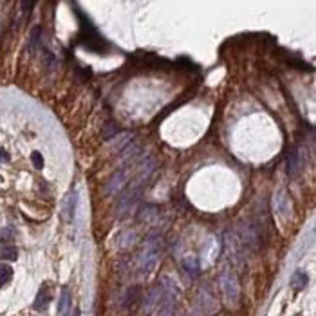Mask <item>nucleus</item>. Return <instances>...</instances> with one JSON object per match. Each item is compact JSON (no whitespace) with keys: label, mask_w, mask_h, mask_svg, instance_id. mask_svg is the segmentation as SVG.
Masks as SVG:
<instances>
[{"label":"nucleus","mask_w":316,"mask_h":316,"mask_svg":"<svg viewBox=\"0 0 316 316\" xmlns=\"http://www.w3.org/2000/svg\"><path fill=\"white\" fill-rule=\"evenodd\" d=\"M76 14H78V20H80V24H81V33H80V43L81 45H83L85 49H89V51L99 52V54H103V52L109 51V47H110L109 42H107V40H105L98 31H96V27L92 25V22L87 18L85 14L81 13V9L76 7Z\"/></svg>","instance_id":"f257e3e1"},{"label":"nucleus","mask_w":316,"mask_h":316,"mask_svg":"<svg viewBox=\"0 0 316 316\" xmlns=\"http://www.w3.org/2000/svg\"><path fill=\"white\" fill-rule=\"evenodd\" d=\"M159 257H161V237L159 235L146 237L145 244H143L141 251H139V257H137V271L143 277H148L156 269L157 262H159Z\"/></svg>","instance_id":"f03ea898"},{"label":"nucleus","mask_w":316,"mask_h":316,"mask_svg":"<svg viewBox=\"0 0 316 316\" xmlns=\"http://www.w3.org/2000/svg\"><path fill=\"white\" fill-rule=\"evenodd\" d=\"M136 172H137V165H132V163H130L128 166H125V168L118 170L116 174H112V177L107 181L105 192H107L109 195H114V194H118V192H123V190L127 188V184L130 183L132 175H136Z\"/></svg>","instance_id":"7ed1b4c3"},{"label":"nucleus","mask_w":316,"mask_h":316,"mask_svg":"<svg viewBox=\"0 0 316 316\" xmlns=\"http://www.w3.org/2000/svg\"><path fill=\"white\" fill-rule=\"evenodd\" d=\"M221 289L222 295H224V300H226L230 306H235L237 300H239V295H241V288H239V279L237 275L231 271V269H224L221 273Z\"/></svg>","instance_id":"20e7f679"},{"label":"nucleus","mask_w":316,"mask_h":316,"mask_svg":"<svg viewBox=\"0 0 316 316\" xmlns=\"http://www.w3.org/2000/svg\"><path fill=\"white\" fill-rule=\"evenodd\" d=\"M76 203H78V194H76L74 190H71V192L65 195V199H63V204H61V217H63L65 222H71L72 219H74Z\"/></svg>","instance_id":"39448f33"},{"label":"nucleus","mask_w":316,"mask_h":316,"mask_svg":"<svg viewBox=\"0 0 316 316\" xmlns=\"http://www.w3.org/2000/svg\"><path fill=\"white\" fill-rule=\"evenodd\" d=\"M300 168H302V156H300V148L295 146L288 154V174L291 177H297L300 174Z\"/></svg>","instance_id":"423d86ee"},{"label":"nucleus","mask_w":316,"mask_h":316,"mask_svg":"<svg viewBox=\"0 0 316 316\" xmlns=\"http://www.w3.org/2000/svg\"><path fill=\"white\" fill-rule=\"evenodd\" d=\"M51 288H49V284H43L42 288L38 289V295L36 298H34L33 302V309L34 311H45L49 306V302H51Z\"/></svg>","instance_id":"0eeeda50"},{"label":"nucleus","mask_w":316,"mask_h":316,"mask_svg":"<svg viewBox=\"0 0 316 316\" xmlns=\"http://www.w3.org/2000/svg\"><path fill=\"white\" fill-rule=\"evenodd\" d=\"M16 259H18L16 246L11 244V241L2 239V242H0V260H16Z\"/></svg>","instance_id":"6e6552de"},{"label":"nucleus","mask_w":316,"mask_h":316,"mask_svg":"<svg viewBox=\"0 0 316 316\" xmlns=\"http://www.w3.org/2000/svg\"><path fill=\"white\" fill-rule=\"evenodd\" d=\"M69 309H71V291L67 288H63L60 295V302H58V315L67 316Z\"/></svg>","instance_id":"1a4fd4ad"},{"label":"nucleus","mask_w":316,"mask_h":316,"mask_svg":"<svg viewBox=\"0 0 316 316\" xmlns=\"http://www.w3.org/2000/svg\"><path fill=\"white\" fill-rule=\"evenodd\" d=\"M118 134L119 136H114L112 139H110L114 150H121L123 146H127L128 143H130V139L134 137L132 132H118Z\"/></svg>","instance_id":"9d476101"},{"label":"nucleus","mask_w":316,"mask_h":316,"mask_svg":"<svg viewBox=\"0 0 316 316\" xmlns=\"http://www.w3.org/2000/svg\"><path fill=\"white\" fill-rule=\"evenodd\" d=\"M183 268H184V271H186V273L192 277V279H197L199 273H201V268H199V262H197V259H195V257H188V259L184 260Z\"/></svg>","instance_id":"9b49d317"},{"label":"nucleus","mask_w":316,"mask_h":316,"mask_svg":"<svg viewBox=\"0 0 316 316\" xmlns=\"http://www.w3.org/2000/svg\"><path fill=\"white\" fill-rule=\"evenodd\" d=\"M275 208H277V212L282 213V215H288L289 213V199L286 192H280V194L275 197Z\"/></svg>","instance_id":"f8f14e48"},{"label":"nucleus","mask_w":316,"mask_h":316,"mask_svg":"<svg viewBox=\"0 0 316 316\" xmlns=\"http://www.w3.org/2000/svg\"><path fill=\"white\" fill-rule=\"evenodd\" d=\"M307 282H309V279H307V275L304 273V271H295L291 277V286L297 291H302L304 288L307 286Z\"/></svg>","instance_id":"ddd939ff"},{"label":"nucleus","mask_w":316,"mask_h":316,"mask_svg":"<svg viewBox=\"0 0 316 316\" xmlns=\"http://www.w3.org/2000/svg\"><path fill=\"white\" fill-rule=\"evenodd\" d=\"M13 279V269L7 264H0V288H4Z\"/></svg>","instance_id":"4468645a"},{"label":"nucleus","mask_w":316,"mask_h":316,"mask_svg":"<svg viewBox=\"0 0 316 316\" xmlns=\"http://www.w3.org/2000/svg\"><path fill=\"white\" fill-rule=\"evenodd\" d=\"M119 132V128L114 125V123H109L107 127H105V130H103V137L105 139H112V134H118Z\"/></svg>","instance_id":"2eb2a0df"},{"label":"nucleus","mask_w":316,"mask_h":316,"mask_svg":"<svg viewBox=\"0 0 316 316\" xmlns=\"http://www.w3.org/2000/svg\"><path fill=\"white\" fill-rule=\"evenodd\" d=\"M31 159H33L34 168H36V170H42V168H43V159H42V156H40V152H33V154H31Z\"/></svg>","instance_id":"dca6fc26"},{"label":"nucleus","mask_w":316,"mask_h":316,"mask_svg":"<svg viewBox=\"0 0 316 316\" xmlns=\"http://www.w3.org/2000/svg\"><path fill=\"white\" fill-rule=\"evenodd\" d=\"M0 161H9V156L5 150H0Z\"/></svg>","instance_id":"f3484780"},{"label":"nucleus","mask_w":316,"mask_h":316,"mask_svg":"<svg viewBox=\"0 0 316 316\" xmlns=\"http://www.w3.org/2000/svg\"><path fill=\"white\" fill-rule=\"evenodd\" d=\"M72 316H81V315H80V309H74V313H72Z\"/></svg>","instance_id":"a211bd4d"}]
</instances>
